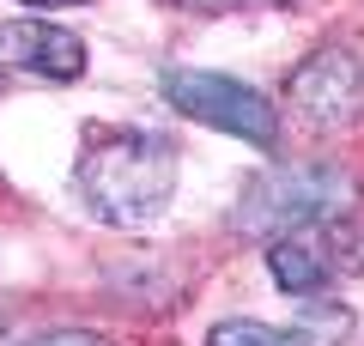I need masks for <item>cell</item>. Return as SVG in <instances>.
Wrapping results in <instances>:
<instances>
[{
	"label": "cell",
	"mask_w": 364,
	"mask_h": 346,
	"mask_svg": "<svg viewBox=\"0 0 364 346\" xmlns=\"http://www.w3.org/2000/svg\"><path fill=\"white\" fill-rule=\"evenodd\" d=\"M25 6H79V0H25Z\"/></svg>",
	"instance_id": "obj_10"
},
{
	"label": "cell",
	"mask_w": 364,
	"mask_h": 346,
	"mask_svg": "<svg viewBox=\"0 0 364 346\" xmlns=\"http://www.w3.org/2000/svg\"><path fill=\"white\" fill-rule=\"evenodd\" d=\"M352 334V310L346 304H322L310 316L291 322H213L207 346H340Z\"/></svg>",
	"instance_id": "obj_7"
},
{
	"label": "cell",
	"mask_w": 364,
	"mask_h": 346,
	"mask_svg": "<svg viewBox=\"0 0 364 346\" xmlns=\"http://www.w3.org/2000/svg\"><path fill=\"white\" fill-rule=\"evenodd\" d=\"M176 6H195V13H231V6H286V0H176Z\"/></svg>",
	"instance_id": "obj_9"
},
{
	"label": "cell",
	"mask_w": 364,
	"mask_h": 346,
	"mask_svg": "<svg viewBox=\"0 0 364 346\" xmlns=\"http://www.w3.org/2000/svg\"><path fill=\"white\" fill-rule=\"evenodd\" d=\"M0 67L25 79H49V85H73L85 73V43L61 25L13 19V25H0Z\"/></svg>",
	"instance_id": "obj_6"
},
{
	"label": "cell",
	"mask_w": 364,
	"mask_h": 346,
	"mask_svg": "<svg viewBox=\"0 0 364 346\" xmlns=\"http://www.w3.org/2000/svg\"><path fill=\"white\" fill-rule=\"evenodd\" d=\"M291 110L310 122V128H340L352 110L364 103V67L346 49H316L298 73L286 79Z\"/></svg>",
	"instance_id": "obj_5"
},
{
	"label": "cell",
	"mask_w": 364,
	"mask_h": 346,
	"mask_svg": "<svg viewBox=\"0 0 364 346\" xmlns=\"http://www.w3.org/2000/svg\"><path fill=\"white\" fill-rule=\"evenodd\" d=\"M164 103L182 110V115H195V122H207V128L237 134V140H249V146H267V152H273V140H279V115H273V103L261 98L255 85L231 79V73L176 67V73H164Z\"/></svg>",
	"instance_id": "obj_4"
},
{
	"label": "cell",
	"mask_w": 364,
	"mask_h": 346,
	"mask_svg": "<svg viewBox=\"0 0 364 346\" xmlns=\"http://www.w3.org/2000/svg\"><path fill=\"white\" fill-rule=\"evenodd\" d=\"M267 268H273V285L286 298H316L334 285V273H352L364 268V225L358 219H310V225L273 237L267 249Z\"/></svg>",
	"instance_id": "obj_3"
},
{
	"label": "cell",
	"mask_w": 364,
	"mask_h": 346,
	"mask_svg": "<svg viewBox=\"0 0 364 346\" xmlns=\"http://www.w3.org/2000/svg\"><path fill=\"white\" fill-rule=\"evenodd\" d=\"M352 206V182L334 164H298L286 177L249 182L243 206H237V231L267 237V231H298L310 219H340Z\"/></svg>",
	"instance_id": "obj_2"
},
{
	"label": "cell",
	"mask_w": 364,
	"mask_h": 346,
	"mask_svg": "<svg viewBox=\"0 0 364 346\" xmlns=\"http://www.w3.org/2000/svg\"><path fill=\"white\" fill-rule=\"evenodd\" d=\"M176 146L140 128H91L85 152L73 164V182L85 206L109 225H152L176 194Z\"/></svg>",
	"instance_id": "obj_1"
},
{
	"label": "cell",
	"mask_w": 364,
	"mask_h": 346,
	"mask_svg": "<svg viewBox=\"0 0 364 346\" xmlns=\"http://www.w3.org/2000/svg\"><path fill=\"white\" fill-rule=\"evenodd\" d=\"M18 346H109L104 334H91V328H49V334H31V340Z\"/></svg>",
	"instance_id": "obj_8"
}]
</instances>
